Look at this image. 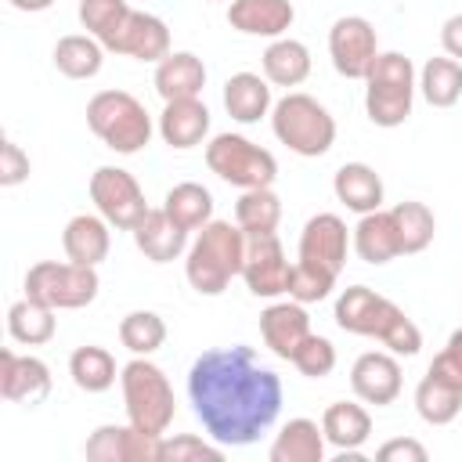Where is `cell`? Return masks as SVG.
Listing matches in <instances>:
<instances>
[{
	"label": "cell",
	"instance_id": "cell-17",
	"mask_svg": "<svg viewBox=\"0 0 462 462\" xmlns=\"http://www.w3.org/2000/svg\"><path fill=\"white\" fill-rule=\"evenodd\" d=\"M260 336L267 343V350L282 361H292V354L300 350V343L310 336V314H307V303H296V300H282V303H271L263 314H260Z\"/></svg>",
	"mask_w": 462,
	"mask_h": 462
},
{
	"label": "cell",
	"instance_id": "cell-19",
	"mask_svg": "<svg viewBox=\"0 0 462 462\" xmlns=\"http://www.w3.org/2000/svg\"><path fill=\"white\" fill-rule=\"evenodd\" d=\"M112 54H126L134 61H162L170 54V25L152 11H130Z\"/></svg>",
	"mask_w": 462,
	"mask_h": 462
},
{
	"label": "cell",
	"instance_id": "cell-42",
	"mask_svg": "<svg viewBox=\"0 0 462 462\" xmlns=\"http://www.w3.org/2000/svg\"><path fill=\"white\" fill-rule=\"evenodd\" d=\"M292 368L300 372V375H307V379H325V375H332V368H336V346L325 339V336H307L303 343H300V350L292 354Z\"/></svg>",
	"mask_w": 462,
	"mask_h": 462
},
{
	"label": "cell",
	"instance_id": "cell-34",
	"mask_svg": "<svg viewBox=\"0 0 462 462\" xmlns=\"http://www.w3.org/2000/svg\"><path fill=\"white\" fill-rule=\"evenodd\" d=\"M419 94L433 108H451L462 101V61L455 58H430L419 69Z\"/></svg>",
	"mask_w": 462,
	"mask_h": 462
},
{
	"label": "cell",
	"instance_id": "cell-23",
	"mask_svg": "<svg viewBox=\"0 0 462 462\" xmlns=\"http://www.w3.org/2000/svg\"><path fill=\"white\" fill-rule=\"evenodd\" d=\"M206 87V65L191 51H170L162 61H155V94L162 101L199 97Z\"/></svg>",
	"mask_w": 462,
	"mask_h": 462
},
{
	"label": "cell",
	"instance_id": "cell-25",
	"mask_svg": "<svg viewBox=\"0 0 462 462\" xmlns=\"http://www.w3.org/2000/svg\"><path fill=\"white\" fill-rule=\"evenodd\" d=\"M332 191L357 217H365L372 209H383V195H386L383 191V177L368 162H343L336 170V177H332Z\"/></svg>",
	"mask_w": 462,
	"mask_h": 462
},
{
	"label": "cell",
	"instance_id": "cell-9",
	"mask_svg": "<svg viewBox=\"0 0 462 462\" xmlns=\"http://www.w3.org/2000/svg\"><path fill=\"white\" fill-rule=\"evenodd\" d=\"M97 289H101L97 267L72 263V260H65V263L40 260L25 274V296L43 300L54 310H79L97 300Z\"/></svg>",
	"mask_w": 462,
	"mask_h": 462
},
{
	"label": "cell",
	"instance_id": "cell-41",
	"mask_svg": "<svg viewBox=\"0 0 462 462\" xmlns=\"http://www.w3.org/2000/svg\"><path fill=\"white\" fill-rule=\"evenodd\" d=\"M336 289V274L321 271V267H310L303 260L292 263V274H289V300L296 303H321L328 292Z\"/></svg>",
	"mask_w": 462,
	"mask_h": 462
},
{
	"label": "cell",
	"instance_id": "cell-46",
	"mask_svg": "<svg viewBox=\"0 0 462 462\" xmlns=\"http://www.w3.org/2000/svg\"><path fill=\"white\" fill-rule=\"evenodd\" d=\"M440 47L448 58L462 61V14H451L444 25H440Z\"/></svg>",
	"mask_w": 462,
	"mask_h": 462
},
{
	"label": "cell",
	"instance_id": "cell-4",
	"mask_svg": "<svg viewBox=\"0 0 462 462\" xmlns=\"http://www.w3.org/2000/svg\"><path fill=\"white\" fill-rule=\"evenodd\" d=\"M419 90V76L411 58L401 51H379L365 76V112L375 126L393 130L411 116V101Z\"/></svg>",
	"mask_w": 462,
	"mask_h": 462
},
{
	"label": "cell",
	"instance_id": "cell-20",
	"mask_svg": "<svg viewBox=\"0 0 462 462\" xmlns=\"http://www.w3.org/2000/svg\"><path fill=\"white\" fill-rule=\"evenodd\" d=\"M159 137L177 148L188 152L195 144H202L209 137V108L199 97H180V101H162V116H159Z\"/></svg>",
	"mask_w": 462,
	"mask_h": 462
},
{
	"label": "cell",
	"instance_id": "cell-16",
	"mask_svg": "<svg viewBox=\"0 0 462 462\" xmlns=\"http://www.w3.org/2000/svg\"><path fill=\"white\" fill-rule=\"evenodd\" d=\"M401 386H404L401 365H397V354L390 350H368L350 368V390L365 404H375V408L393 404L401 397Z\"/></svg>",
	"mask_w": 462,
	"mask_h": 462
},
{
	"label": "cell",
	"instance_id": "cell-44",
	"mask_svg": "<svg viewBox=\"0 0 462 462\" xmlns=\"http://www.w3.org/2000/svg\"><path fill=\"white\" fill-rule=\"evenodd\" d=\"M29 170H32V162H29V155L22 152V144H14L11 137L0 144V184L4 188H18L22 180H29Z\"/></svg>",
	"mask_w": 462,
	"mask_h": 462
},
{
	"label": "cell",
	"instance_id": "cell-31",
	"mask_svg": "<svg viewBox=\"0 0 462 462\" xmlns=\"http://www.w3.org/2000/svg\"><path fill=\"white\" fill-rule=\"evenodd\" d=\"M162 209L177 227H184L191 235V231H202L213 220V195H209V188H202L195 180H180L166 191Z\"/></svg>",
	"mask_w": 462,
	"mask_h": 462
},
{
	"label": "cell",
	"instance_id": "cell-11",
	"mask_svg": "<svg viewBox=\"0 0 462 462\" xmlns=\"http://www.w3.org/2000/svg\"><path fill=\"white\" fill-rule=\"evenodd\" d=\"M328 58H332V69L343 79H365L372 61L379 58L375 25L361 14L336 18L332 29H328Z\"/></svg>",
	"mask_w": 462,
	"mask_h": 462
},
{
	"label": "cell",
	"instance_id": "cell-29",
	"mask_svg": "<svg viewBox=\"0 0 462 462\" xmlns=\"http://www.w3.org/2000/svg\"><path fill=\"white\" fill-rule=\"evenodd\" d=\"M260 65L271 87H300L310 76V51L292 36H278L260 54Z\"/></svg>",
	"mask_w": 462,
	"mask_h": 462
},
{
	"label": "cell",
	"instance_id": "cell-26",
	"mask_svg": "<svg viewBox=\"0 0 462 462\" xmlns=\"http://www.w3.org/2000/svg\"><path fill=\"white\" fill-rule=\"evenodd\" d=\"M354 253L365 260V263H390L401 256V238H397V224H393V213L390 209H372L357 220L354 235Z\"/></svg>",
	"mask_w": 462,
	"mask_h": 462
},
{
	"label": "cell",
	"instance_id": "cell-6",
	"mask_svg": "<svg viewBox=\"0 0 462 462\" xmlns=\"http://www.w3.org/2000/svg\"><path fill=\"white\" fill-rule=\"evenodd\" d=\"M119 386H123L126 419L137 430L162 437L177 415V401H173V386L166 372L148 357H134L119 368Z\"/></svg>",
	"mask_w": 462,
	"mask_h": 462
},
{
	"label": "cell",
	"instance_id": "cell-47",
	"mask_svg": "<svg viewBox=\"0 0 462 462\" xmlns=\"http://www.w3.org/2000/svg\"><path fill=\"white\" fill-rule=\"evenodd\" d=\"M14 11H29V14H36V11H47V7H54V0H7Z\"/></svg>",
	"mask_w": 462,
	"mask_h": 462
},
{
	"label": "cell",
	"instance_id": "cell-33",
	"mask_svg": "<svg viewBox=\"0 0 462 462\" xmlns=\"http://www.w3.org/2000/svg\"><path fill=\"white\" fill-rule=\"evenodd\" d=\"M235 224L249 235H274L282 224V199L274 188H245L235 202Z\"/></svg>",
	"mask_w": 462,
	"mask_h": 462
},
{
	"label": "cell",
	"instance_id": "cell-45",
	"mask_svg": "<svg viewBox=\"0 0 462 462\" xmlns=\"http://www.w3.org/2000/svg\"><path fill=\"white\" fill-rule=\"evenodd\" d=\"M375 458H379V462H426L430 451H426L419 440H411V437H393V440H386V444L375 451Z\"/></svg>",
	"mask_w": 462,
	"mask_h": 462
},
{
	"label": "cell",
	"instance_id": "cell-43",
	"mask_svg": "<svg viewBox=\"0 0 462 462\" xmlns=\"http://www.w3.org/2000/svg\"><path fill=\"white\" fill-rule=\"evenodd\" d=\"M433 379H440V383H448V386H455V390H462V325L448 336V343H444V350L430 361V368H426Z\"/></svg>",
	"mask_w": 462,
	"mask_h": 462
},
{
	"label": "cell",
	"instance_id": "cell-24",
	"mask_svg": "<svg viewBox=\"0 0 462 462\" xmlns=\"http://www.w3.org/2000/svg\"><path fill=\"white\" fill-rule=\"evenodd\" d=\"M224 108L235 123H260L263 116H271L274 101H271V83L260 72H235L224 83Z\"/></svg>",
	"mask_w": 462,
	"mask_h": 462
},
{
	"label": "cell",
	"instance_id": "cell-32",
	"mask_svg": "<svg viewBox=\"0 0 462 462\" xmlns=\"http://www.w3.org/2000/svg\"><path fill=\"white\" fill-rule=\"evenodd\" d=\"M54 307H47L43 300H32V296H22L18 303H11L7 310V332L14 343L22 346H43L54 339Z\"/></svg>",
	"mask_w": 462,
	"mask_h": 462
},
{
	"label": "cell",
	"instance_id": "cell-35",
	"mask_svg": "<svg viewBox=\"0 0 462 462\" xmlns=\"http://www.w3.org/2000/svg\"><path fill=\"white\" fill-rule=\"evenodd\" d=\"M69 375L83 393H105L116 383V357L105 346H76L69 357Z\"/></svg>",
	"mask_w": 462,
	"mask_h": 462
},
{
	"label": "cell",
	"instance_id": "cell-37",
	"mask_svg": "<svg viewBox=\"0 0 462 462\" xmlns=\"http://www.w3.org/2000/svg\"><path fill=\"white\" fill-rule=\"evenodd\" d=\"M130 11L134 7L126 0H79V25L105 51H112L119 32H123V25H126V18H130Z\"/></svg>",
	"mask_w": 462,
	"mask_h": 462
},
{
	"label": "cell",
	"instance_id": "cell-40",
	"mask_svg": "<svg viewBox=\"0 0 462 462\" xmlns=\"http://www.w3.org/2000/svg\"><path fill=\"white\" fill-rule=\"evenodd\" d=\"M220 458H224V444H217L213 437L202 440L195 433H177V437L162 433V458L159 462H220Z\"/></svg>",
	"mask_w": 462,
	"mask_h": 462
},
{
	"label": "cell",
	"instance_id": "cell-1",
	"mask_svg": "<svg viewBox=\"0 0 462 462\" xmlns=\"http://www.w3.org/2000/svg\"><path fill=\"white\" fill-rule=\"evenodd\" d=\"M188 397L206 437L224 448H245L278 419L282 379L256 361L253 346L235 343L195 357L188 372Z\"/></svg>",
	"mask_w": 462,
	"mask_h": 462
},
{
	"label": "cell",
	"instance_id": "cell-39",
	"mask_svg": "<svg viewBox=\"0 0 462 462\" xmlns=\"http://www.w3.org/2000/svg\"><path fill=\"white\" fill-rule=\"evenodd\" d=\"M119 343L134 357H152L166 343V321L155 310H130L119 321Z\"/></svg>",
	"mask_w": 462,
	"mask_h": 462
},
{
	"label": "cell",
	"instance_id": "cell-15",
	"mask_svg": "<svg viewBox=\"0 0 462 462\" xmlns=\"http://www.w3.org/2000/svg\"><path fill=\"white\" fill-rule=\"evenodd\" d=\"M51 368L32 354H14L11 346L0 350V393L11 404H43L51 397Z\"/></svg>",
	"mask_w": 462,
	"mask_h": 462
},
{
	"label": "cell",
	"instance_id": "cell-28",
	"mask_svg": "<svg viewBox=\"0 0 462 462\" xmlns=\"http://www.w3.org/2000/svg\"><path fill=\"white\" fill-rule=\"evenodd\" d=\"M321 430H325V440L336 448V451H361V444L368 440L372 433V415L365 404H354V401H332L321 415Z\"/></svg>",
	"mask_w": 462,
	"mask_h": 462
},
{
	"label": "cell",
	"instance_id": "cell-5",
	"mask_svg": "<svg viewBox=\"0 0 462 462\" xmlns=\"http://www.w3.org/2000/svg\"><path fill=\"white\" fill-rule=\"evenodd\" d=\"M87 126L105 148L119 155H137L152 141V116L130 90H97L87 101Z\"/></svg>",
	"mask_w": 462,
	"mask_h": 462
},
{
	"label": "cell",
	"instance_id": "cell-22",
	"mask_svg": "<svg viewBox=\"0 0 462 462\" xmlns=\"http://www.w3.org/2000/svg\"><path fill=\"white\" fill-rule=\"evenodd\" d=\"M130 235H134V245H137L152 263H170V260H177L180 253H188V231L177 227V224L166 217L162 206H159V209L148 206V213L137 220V227H134Z\"/></svg>",
	"mask_w": 462,
	"mask_h": 462
},
{
	"label": "cell",
	"instance_id": "cell-7",
	"mask_svg": "<svg viewBox=\"0 0 462 462\" xmlns=\"http://www.w3.org/2000/svg\"><path fill=\"white\" fill-rule=\"evenodd\" d=\"M271 130H274V137L289 152H296L303 159H318V155H325L336 144V119H332V112L318 97L300 94V90H289L282 101H274Z\"/></svg>",
	"mask_w": 462,
	"mask_h": 462
},
{
	"label": "cell",
	"instance_id": "cell-38",
	"mask_svg": "<svg viewBox=\"0 0 462 462\" xmlns=\"http://www.w3.org/2000/svg\"><path fill=\"white\" fill-rule=\"evenodd\" d=\"M458 408H462V390H455V386L433 379L430 372L419 379V386H415V411H419L422 422H430V426H448V422L458 415Z\"/></svg>",
	"mask_w": 462,
	"mask_h": 462
},
{
	"label": "cell",
	"instance_id": "cell-36",
	"mask_svg": "<svg viewBox=\"0 0 462 462\" xmlns=\"http://www.w3.org/2000/svg\"><path fill=\"white\" fill-rule=\"evenodd\" d=\"M393 224H397V238H401V256H411V253H422L433 235H437V217L426 202H415V199H404L397 202L393 209Z\"/></svg>",
	"mask_w": 462,
	"mask_h": 462
},
{
	"label": "cell",
	"instance_id": "cell-3",
	"mask_svg": "<svg viewBox=\"0 0 462 462\" xmlns=\"http://www.w3.org/2000/svg\"><path fill=\"white\" fill-rule=\"evenodd\" d=\"M245 231L231 220H209L188 245L184 274L199 296H220L235 274H242Z\"/></svg>",
	"mask_w": 462,
	"mask_h": 462
},
{
	"label": "cell",
	"instance_id": "cell-10",
	"mask_svg": "<svg viewBox=\"0 0 462 462\" xmlns=\"http://www.w3.org/2000/svg\"><path fill=\"white\" fill-rule=\"evenodd\" d=\"M90 202L119 231H134L137 220L148 213V202H144L137 177L123 166H97L90 173Z\"/></svg>",
	"mask_w": 462,
	"mask_h": 462
},
{
	"label": "cell",
	"instance_id": "cell-18",
	"mask_svg": "<svg viewBox=\"0 0 462 462\" xmlns=\"http://www.w3.org/2000/svg\"><path fill=\"white\" fill-rule=\"evenodd\" d=\"M296 22L292 0H231L227 4V25L242 36H263L278 40Z\"/></svg>",
	"mask_w": 462,
	"mask_h": 462
},
{
	"label": "cell",
	"instance_id": "cell-8",
	"mask_svg": "<svg viewBox=\"0 0 462 462\" xmlns=\"http://www.w3.org/2000/svg\"><path fill=\"white\" fill-rule=\"evenodd\" d=\"M206 166L235 188H271L278 180V159L242 134H217L206 144Z\"/></svg>",
	"mask_w": 462,
	"mask_h": 462
},
{
	"label": "cell",
	"instance_id": "cell-30",
	"mask_svg": "<svg viewBox=\"0 0 462 462\" xmlns=\"http://www.w3.org/2000/svg\"><path fill=\"white\" fill-rule=\"evenodd\" d=\"M54 69L69 79H94L105 65V47L90 32H69L54 43Z\"/></svg>",
	"mask_w": 462,
	"mask_h": 462
},
{
	"label": "cell",
	"instance_id": "cell-27",
	"mask_svg": "<svg viewBox=\"0 0 462 462\" xmlns=\"http://www.w3.org/2000/svg\"><path fill=\"white\" fill-rule=\"evenodd\" d=\"M325 430L314 422V419H289L282 430H278V437H274V444H271V451H267V458L271 462H325Z\"/></svg>",
	"mask_w": 462,
	"mask_h": 462
},
{
	"label": "cell",
	"instance_id": "cell-21",
	"mask_svg": "<svg viewBox=\"0 0 462 462\" xmlns=\"http://www.w3.org/2000/svg\"><path fill=\"white\" fill-rule=\"evenodd\" d=\"M112 224L101 213H76L61 231V249L72 263L97 267L112 249Z\"/></svg>",
	"mask_w": 462,
	"mask_h": 462
},
{
	"label": "cell",
	"instance_id": "cell-12",
	"mask_svg": "<svg viewBox=\"0 0 462 462\" xmlns=\"http://www.w3.org/2000/svg\"><path fill=\"white\" fill-rule=\"evenodd\" d=\"M292 263L285 260V249L278 235H249L245 238V260H242V282L253 296L274 300L289 292Z\"/></svg>",
	"mask_w": 462,
	"mask_h": 462
},
{
	"label": "cell",
	"instance_id": "cell-2",
	"mask_svg": "<svg viewBox=\"0 0 462 462\" xmlns=\"http://www.w3.org/2000/svg\"><path fill=\"white\" fill-rule=\"evenodd\" d=\"M336 325L350 336H365V339H379L390 354L397 357H415L422 350V332L419 325L383 292L368 289V285H350L336 296V310H332Z\"/></svg>",
	"mask_w": 462,
	"mask_h": 462
},
{
	"label": "cell",
	"instance_id": "cell-13",
	"mask_svg": "<svg viewBox=\"0 0 462 462\" xmlns=\"http://www.w3.org/2000/svg\"><path fill=\"white\" fill-rule=\"evenodd\" d=\"M83 455L90 462H159L162 458V437L144 433L134 422H126V426L105 422L87 437Z\"/></svg>",
	"mask_w": 462,
	"mask_h": 462
},
{
	"label": "cell",
	"instance_id": "cell-14",
	"mask_svg": "<svg viewBox=\"0 0 462 462\" xmlns=\"http://www.w3.org/2000/svg\"><path fill=\"white\" fill-rule=\"evenodd\" d=\"M350 245H354L350 231H346L343 217H336V213H314L300 231V260L310 263V267H321L336 278L346 263Z\"/></svg>",
	"mask_w": 462,
	"mask_h": 462
}]
</instances>
